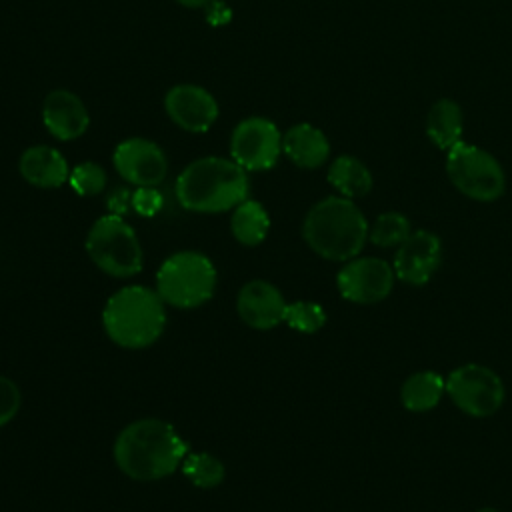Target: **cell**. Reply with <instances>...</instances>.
<instances>
[{
    "instance_id": "cell-1",
    "label": "cell",
    "mask_w": 512,
    "mask_h": 512,
    "mask_svg": "<svg viewBox=\"0 0 512 512\" xmlns=\"http://www.w3.org/2000/svg\"><path fill=\"white\" fill-rule=\"evenodd\" d=\"M188 454L186 442L172 424L140 418L126 424L114 442V462L132 480L152 482L170 476Z\"/></svg>"
},
{
    "instance_id": "cell-2",
    "label": "cell",
    "mask_w": 512,
    "mask_h": 512,
    "mask_svg": "<svg viewBox=\"0 0 512 512\" xmlns=\"http://www.w3.org/2000/svg\"><path fill=\"white\" fill-rule=\"evenodd\" d=\"M368 230L362 210L344 196L316 202L302 222V238L308 248L334 262L356 258L368 240Z\"/></svg>"
},
{
    "instance_id": "cell-3",
    "label": "cell",
    "mask_w": 512,
    "mask_h": 512,
    "mask_svg": "<svg viewBox=\"0 0 512 512\" xmlns=\"http://www.w3.org/2000/svg\"><path fill=\"white\" fill-rule=\"evenodd\" d=\"M176 198L190 212L216 214L248 198V176L234 160L204 156L192 160L176 178Z\"/></svg>"
},
{
    "instance_id": "cell-4",
    "label": "cell",
    "mask_w": 512,
    "mask_h": 512,
    "mask_svg": "<svg viewBox=\"0 0 512 512\" xmlns=\"http://www.w3.org/2000/svg\"><path fill=\"white\" fill-rule=\"evenodd\" d=\"M164 300L156 290L130 284L116 290L102 310V326L108 338L130 350L154 344L166 326Z\"/></svg>"
},
{
    "instance_id": "cell-5",
    "label": "cell",
    "mask_w": 512,
    "mask_h": 512,
    "mask_svg": "<svg viewBox=\"0 0 512 512\" xmlns=\"http://www.w3.org/2000/svg\"><path fill=\"white\" fill-rule=\"evenodd\" d=\"M216 290V268L208 256L182 250L168 256L156 272V292L164 304L174 308H198Z\"/></svg>"
},
{
    "instance_id": "cell-6",
    "label": "cell",
    "mask_w": 512,
    "mask_h": 512,
    "mask_svg": "<svg viewBox=\"0 0 512 512\" xmlns=\"http://www.w3.org/2000/svg\"><path fill=\"white\" fill-rule=\"evenodd\" d=\"M86 252L102 272L130 278L142 270L144 254L132 226L120 214L100 216L88 230Z\"/></svg>"
},
{
    "instance_id": "cell-7",
    "label": "cell",
    "mask_w": 512,
    "mask_h": 512,
    "mask_svg": "<svg viewBox=\"0 0 512 512\" xmlns=\"http://www.w3.org/2000/svg\"><path fill=\"white\" fill-rule=\"evenodd\" d=\"M446 174L458 192L478 202L498 200L506 188L500 162L464 140L446 152Z\"/></svg>"
},
{
    "instance_id": "cell-8",
    "label": "cell",
    "mask_w": 512,
    "mask_h": 512,
    "mask_svg": "<svg viewBox=\"0 0 512 512\" xmlns=\"http://www.w3.org/2000/svg\"><path fill=\"white\" fill-rule=\"evenodd\" d=\"M446 394L464 414L486 418L502 408L506 388L502 378L492 368L470 362L454 368L448 374Z\"/></svg>"
},
{
    "instance_id": "cell-9",
    "label": "cell",
    "mask_w": 512,
    "mask_h": 512,
    "mask_svg": "<svg viewBox=\"0 0 512 512\" xmlns=\"http://www.w3.org/2000/svg\"><path fill=\"white\" fill-rule=\"evenodd\" d=\"M282 152V136L276 124L262 116H250L236 124L230 136L232 160L246 172L268 170Z\"/></svg>"
},
{
    "instance_id": "cell-10",
    "label": "cell",
    "mask_w": 512,
    "mask_h": 512,
    "mask_svg": "<svg viewBox=\"0 0 512 512\" xmlns=\"http://www.w3.org/2000/svg\"><path fill=\"white\" fill-rule=\"evenodd\" d=\"M394 268L376 256L348 260L336 274L340 296L354 304H376L390 296L394 288Z\"/></svg>"
},
{
    "instance_id": "cell-11",
    "label": "cell",
    "mask_w": 512,
    "mask_h": 512,
    "mask_svg": "<svg viewBox=\"0 0 512 512\" xmlns=\"http://www.w3.org/2000/svg\"><path fill=\"white\" fill-rule=\"evenodd\" d=\"M116 172L134 186H152L164 182L168 174V158L164 150L148 138H126L112 154Z\"/></svg>"
},
{
    "instance_id": "cell-12",
    "label": "cell",
    "mask_w": 512,
    "mask_h": 512,
    "mask_svg": "<svg viewBox=\"0 0 512 512\" xmlns=\"http://www.w3.org/2000/svg\"><path fill=\"white\" fill-rule=\"evenodd\" d=\"M442 262V242L430 230H412L394 254V274L410 286H424Z\"/></svg>"
},
{
    "instance_id": "cell-13",
    "label": "cell",
    "mask_w": 512,
    "mask_h": 512,
    "mask_svg": "<svg viewBox=\"0 0 512 512\" xmlns=\"http://www.w3.org/2000/svg\"><path fill=\"white\" fill-rule=\"evenodd\" d=\"M168 118L186 132H206L218 118L216 98L202 86L176 84L164 96Z\"/></svg>"
},
{
    "instance_id": "cell-14",
    "label": "cell",
    "mask_w": 512,
    "mask_h": 512,
    "mask_svg": "<svg viewBox=\"0 0 512 512\" xmlns=\"http://www.w3.org/2000/svg\"><path fill=\"white\" fill-rule=\"evenodd\" d=\"M286 300L282 292L268 280L246 282L236 298V312L240 320L254 330H272L284 322Z\"/></svg>"
},
{
    "instance_id": "cell-15",
    "label": "cell",
    "mask_w": 512,
    "mask_h": 512,
    "mask_svg": "<svg viewBox=\"0 0 512 512\" xmlns=\"http://www.w3.org/2000/svg\"><path fill=\"white\" fill-rule=\"evenodd\" d=\"M42 122L58 140H76L90 126L84 102L70 90H52L42 102Z\"/></svg>"
},
{
    "instance_id": "cell-16",
    "label": "cell",
    "mask_w": 512,
    "mask_h": 512,
    "mask_svg": "<svg viewBox=\"0 0 512 512\" xmlns=\"http://www.w3.org/2000/svg\"><path fill=\"white\" fill-rule=\"evenodd\" d=\"M20 176L36 188H58L68 182L70 168L62 152L52 146L36 144L22 152L18 160Z\"/></svg>"
},
{
    "instance_id": "cell-17",
    "label": "cell",
    "mask_w": 512,
    "mask_h": 512,
    "mask_svg": "<svg viewBox=\"0 0 512 512\" xmlns=\"http://www.w3.org/2000/svg\"><path fill=\"white\" fill-rule=\"evenodd\" d=\"M282 152L300 168H318L328 160L330 144L324 132L312 124H294L282 136Z\"/></svg>"
},
{
    "instance_id": "cell-18",
    "label": "cell",
    "mask_w": 512,
    "mask_h": 512,
    "mask_svg": "<svg viewBox=\"0 0 512 512\" xmlns=\"http://www.w3.org/2000/svg\"><path fill=\"white\" fill-rule=\"evenodd\" d=\"M446 394V378L434 370H420L410 374L400 388L402 406L408 412H428L438 406Z\"/></svg>"
},
{
    "instance_id": "cell-19",
    "label": "cell",
    "mask_w": 512,
    "mask_h": 512,
    "mask_svg": "<svg viewBox=\"0 0 512 512\" xmlns=\"http://www.w3.org/2000/svg\"><path fill=\"white\" fill-rule=\"evenodd\" d=\"M462 110L454 100L442 98L432 104L426 116V134L434 146L448 152L458 142H462Z\"/></svg>"
},
{
    "instance_id": "cell-20",
    "label": "cell",
    "mask_w": 512,
    "mask_h": 512,
    "mask_svg": "<svg viewBox=\"0 0 512 512\" xmlns=\"http://www.w3.org/2000/svg\"><path fill=\"white\" fill-rule=\"evenodd\" d=\"M328 182L344 198H360L372 190V174L364 162L354 156H338L328 168Z\"/></svg>"
},
{
    "instance_id": "cell-21",
    "label": "cell",
    "mask_w": 512,
    "mask_h": 512,
    "mask_svg": "<svg viewBox=\"0 0 512 512\" xmlns=\"http://www.w3.org/2000/svg\"><path fill=\"white\" fill-rule=\"evenodd\" d=\"M230 230L240 244L258 246L268 236L270 216L260 202L246 198L234 208L230 218Z\"/></svg>"
},
{
    "instance_id": "cell-22",
    "label": "cell",
    "mask_w": 512,
    "mask_h": 512,
    "mask_svg": "<svg viewBox=\"0 0 512 512\" xmlns=\"http://www.w3.org/2000/svg\"><path fill=\"white\" fill-rule=\"evenodd\" d=\"M182 474L198 488H216L224 480V464L210 452H188L180 466Z\"/></svg>"
},
{
    "instance_id": "cell-23",
    "label": "cell",
    "mask_w": 512,
    "mask_h": 512,
    "mask_svg": "<svg viewBox=\"0 0 512 512\" xmlns=\"http://www.w3.org/2000/svg\"><path fill=\"white\" fill-rule=\"evenodd\" d=\"M412 232L410 220L400 212H384L380 214L372 228L368 230V238L372 244L380 248H398Z\"/></svg>"
},
{
    "instance_id": "cell-24",
    "label": "cell",
    "mask_w": 512,
    "mask_h": 512,
    "mask_svg": "<svg viewBox=\"0 0 512 512\" xmlns=\"http://www.w3.org/2000/svg\"><path fill=\"white\" fill-rule=\"evenodd\" d=\"M284 322L302 334H314L326 324V312L320 304L310 300H296L286 304Z\"/></svg>"
},
{
    "instance_id": "cell-25",
    "label": "cell",
    "mask_w": 512,
    "mask_h": 512,
    "mask_svg": "<svg viewBox=\"0 0 512 512\" xmlns=\"http://www.w3.org/2000/svg\"><path fill=\"white\" fill-rule=\"evenodd\" d=\"M68 182L80 196H96L106 186V170L98 162H80L70 170Z\"/></svg>"
},
{
    "instance_id": "cell-26",
    "label": "cell",
    "mask_w": 512,
    "mask_h": 512,
    "mask_svg": "<svg viewBox=\"0 0 512 512\" xmlns=\"http://www.w3.org/2000/svg\"><path fill=\"white\" fill-rule=\"evenodd\" d=\"M22 404L20 388L14 380L0 374V428L12 422Z\"/></svg>"
},
{
    "instance_id": "cell-27",
    "label": "cell",
    "mask_w": 512,
    "mask_h": 512,
    "mask_svg": "<svg viewBox=\"0 0 512 512\" xmlns=\"http://www.w3.org/2000/svg\"><path fill=\"white\" fill-rule=\"evenodd\" d=\"M132 206L142 216H154L162 208V196L152 186H140L132 194Z\"/></svg>"
},
{
    "instance_id": "cell-28",
    "label": "cell",
    "mask_w": 512,
    "mask_h": 512,
    "mask_svg": "<svg viewBox=\"0 0 512 512\" xmlns=\"http://www.w3.org/2000/svg\"><path fill=\"white\" fill-rule=\"evenodd\" d=\"M178 4H182V6H186V8H202V6H206L210 0H176Z\"/></svg>"
},
{
    "instance_id": "cell-29",
    "label": "cell",
    "mask_w": 512,
    "mask_h": 512,
    "mask_svg": "<svg viewBox=\"0 0 512 512\" xmlns=\"http://www.w3.org/2000/svg\"><path fill=\"white\" fill-rule=\"evenodd\" d=\"M476 512H500V510H496V508H490V506H486V508H480V510H476Z\"/></svg>"
}]
</instances>
